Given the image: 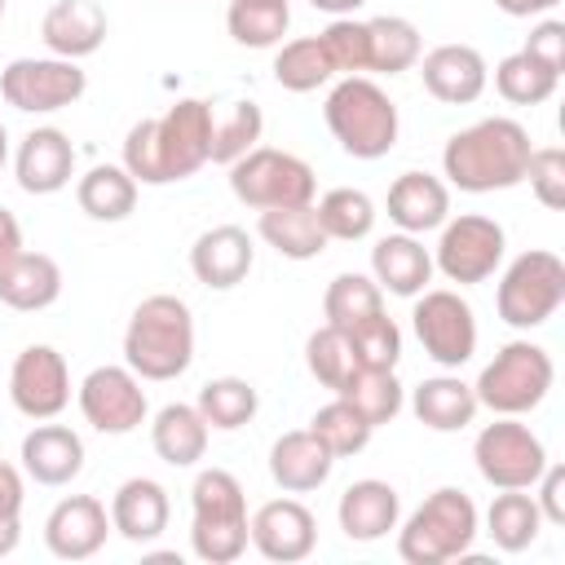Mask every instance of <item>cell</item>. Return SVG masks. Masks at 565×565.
I'll use <instances>...</instances> for the list:
<instances>
[{
  "instance_id": "cell-32",
  "label": "cell",
  "mask_w": 565,
  "mask_h": 565,
  "mask_svg": "<svg viewBox=\"0 0 565 565\" xmlns=\"http://www.w3.org/2000/svg\"><path fill=\"white\" fill-rule=\"evenodd\" d=\"M75 203L84 216L93 221H128L137 207V181L124 163H93L79 181H75Z\"/></svg>"
},
{
  "instance_id": "cell-25",
  "label": "cell",
  "mask_w": 565,
  "mask_h": 565,
  "mask_svg": "<svg viewBox=\"0 0 565 565\" xmlns=\"http://www.w3.org/2000/svg\"><path fill=\"white\" fill-rule=\"evenodd\" d=\"M106 9L97 0H57L49 4L44 22H40V40L49 44L53 57H88L106 44Z\"/></svg>"
},
{
  "instance_id": "cell-12",
  "label": "cell",
  "mask_w": 565,
  "mask_h": 565,
  "mask_svg": "<svg viewBox=\"0 0 565 565\" xmlns=\"http://www.w3.org/2000/svg\"><path fill=\"white\" fill-rule=\"evenodd\" d=\"M88 75L71 57H13L0 71V97L22 115H53L84 97Z\"/></svg>"
},
{
  "instance_id": "cell-38",
  "label": "cell",
  "mask_w": 565,
  "mask_h": 565,
  "mask_svg": "<svg viewBox=\"0 0 565 565\" xmlns=\"http://www.w3.org/2000/svg\"><path fill=\"white\" fill-rule=\"evenodd\" d=\"M375 313H384V291H380V282L371 274H353L349 269V274H335L327 282V291H322V318L331 327L349 331V327H358V322H366Z\"/></svg>"
},
{
  "instance_id": "cell-33",
  "label": "cell",
  "mask_w": 565,
  "mask_h": 565,
  "mask_svg": "<svg viewBox=\"0 0 565 565\" xmlns=\"http://www.w3.org/2000/svg\"><path fill=\"white\" fill-rule=\"evenodd\" d=\"M335 397H344L371 428H380V424H393L397 415H402V402H406V393H402V384H397V375L393 371H384V366H358L340 388H335Z\"/></svg>"
},
{
  "instance_id": "cell-26",
  "label": "cell",
  "mask_w": 565,
  "mask_h": 565,
  "mask_svg": "<svg viewBox=\"0 0 565 565\" xmlns=\"http://www.w3.org/2000/svg\"><path fill=\"white\" fill-rule=\"evenodd\" d=\"M168 516H172V503L154 477H128L110 494V530L128 543H154L168 530Z\"/></svg>"
},
{
  "instance_id": "cell-4",
  "label": "cell",
  "mask_w": 565,
  "mask_h": 565,
  "mask_svg": "<svg viewBox=\"0 0 565 565\" xmlns=\"http://www.w3.org/2000/svg\"><path fill=\"white\" fill-rule=\"evenodd\" d=\"M322 119H327L331 137L340 141V150L353 159H366V163L384 159L397 146V128H402L393 97L366 75H344L327 93Z\"/></svg>"
},
{
  "instance_id": "cell-43",
  "label": "cell",
  "mask_w": 565,
  "mask_h": 565,
  "mask_svg": "<svg viewBox=\"0 0 565 565\" xmlns=\"http://www.w3.org/2000/svg\"><path fill=\"white\" fill-rule=\"evenodd\" d=\"M309 433L335 455V459H349V455H362L366 450V441H371V424L344 402V397H331L327 406H318L313 411V419H309Z\"/></svg>"
},
{
  "instance_id": "cell-10",
  "label": "cell",
  "mask_w": 565,
  "mask_h": 565,
  "mask_svg": "<svg viewBox=\"0 0 565 565\" xmlns=\"http://www.w3.org/2000/svg\"><path fill=\"white\" fill-rule=\"evenodd\" d=\"M472 459L486 486L494 490H534L539 472L547 468V446L543 437L521 424V415H499L486 424L472 441Z\"/></svg>"
},
{
  "instance_id": "cell-53",
  "label": "cell",
  "mask_w": 565,
  "mask_h": 565,
  "mask_svg": "<svg viewBox=\"0 0 565 565\" xmlns=\"http://www.w3.org/2000/svg\"><path fill=\"white\" fill-rule=\"evenodd\" d=\"M18 539H22V516L0 512V556H9L18 547Z\"/></svg>"
},
{
  "instance_id": "cell-35",
  "label": "cell",
  "mask_w": 565,
  "mask_h": 565,
  "mask_svg": "<svg viewBox=\"0 0 565 565\" xmlns=\"http://www.w3.org/2000/svg\"><path fill=\"white\" fill-rule=\"evenodd\" d=\"M194 406H199V415L207 419V428L234 433V428H243V424L256 419L260 393H256V384L243 380V375H216V380H207V384L199 388V402H194Z\"/></svg>"
},
{
  "instance_id": "cell-39",
  "label": "cell",
  "mask_w": 565,
  "mask_h": 565,
  "mask_svg": "<svg viewBox=\"0 0 565 565\" xmlns=\"http://www.w3.org/2000/svg\"><path fill=\"white\" fill-rule=\"evenodd\" d=\"M265 132V115L256 102H230L221 115H212V141H207V159L230 168L234 159H243L247 150L260 146Z\"/></svg>"
},
{
  "instance_id": "cell-3",
  "label": "cell",
  "mask_w": 565,
  "mask_h": 565,
  "mask_svg": "<svg viewBox=\"0 0 565 565\" xmlns=\"http://www.w3.org/2000/svg\"><path fill=\"white\" fill-rule=\"evenodd\" d=\"M194 362V313L181 296H146L124 327V366L150 384L185 375Z\"/></svg>"
},
{
  "instance_id": "cell-14",
  "label": "cell",
  "mask_w": 565,
  "mask_h": 565,
  "mask_svg": "<svg viewBox=\"0 0 565 565\" xmlns=\"http://www.w3.org/2000/svg\"><path fill=\"white\" fill-rule=\"evenodd\" d=\"M75 402H79V415L106 433V437H124L132 428L146 424V388H141V375H132L128 366H93L79 388H75Z\"/></svg>"
},
{
  "instance_id": "cell-24",
  "label": "cell",
  "mask_w": 565,
  "mask_h": 565,
  "mask_svg": "<svg viewBox=\"0 0 565 565\" xmlns=\"http://www.w3.org/2000/svg\"><path fill=\"white\" fill-rule=\"evenodd\" d=\"M331 468H335V455L309 428H291L269 446V477L282 494H309L327 486Z\"/></svg>"
},
{
  "instance_id": "cell-23",
  "label": "cell",
  "mask_w": 565,
  "mask_h": 565,
  "mask_svg": "<svg viewBox=\"0 0 565 565\" xmlns=\"http://www.w3.org/2000/svg\"><path fill=\"white\" fill-rule=\"evenodd\" d=\"M384 207L402 234H428V230H441V221L450 216V185L433 172L411 168L388 185Z\"/></svg>"
},
{
  "instance_id": "cell-21",
  "label": "cell",
  "mask_w": 565,
  "mask_h": 565,
  "mask_svg": "<svg viewBox=\"0 0 565 565\" xmlns=\"http://www.w3.org/2000/svg\"><path fill=\"white\" fill-rule=\"evenodd\" d=\"M18 459H22V472H26L35 486H71V481L84 472V441H79L75 428L40 419V424L22 437Z\"/></svg>"
},
{
  "instance_id": "cell-47",
  "label": "cell",
  "mask_w": 565,
  "mask_h": 565,
  "mask_svg": "<svg viewBox=\"0 0 565 565\" xmlns=\"http://www.w3.org/2000/svg\"><path fill=\"white\" fill-rule=\"evenodd\" d=\"M525 181H530V194L547 212H561L565 207V150L561 146H534L530 163H525Z\"/></svg>"
},
{
  "instance_id": "cell-37",
  "label": "cell",
  "mask_w": 565,
  "mask_h": 565,
  "mask_svg": "<svg viewBox=\"0 0 565 565\" xmlns=\"http://www.w3.org/2000/svg\"><path fill=\"white\" fill-rule=\"evenodd\" d=\"M366 40H371V71L380 75H402L419 62L424 53V40H419V26L402 13H380L366 22Z\"/></svg>"
},
{
  "instance_id": "cell-28",
  "label": "cell",
  "mask_w": 565,
  "mask_h": 565,
  "mask_svg": "<svg viewBox=\"0 0 565 565\" xmlns=\"http://www.w3.org/2000/svg\"><path fill=\"white\" fill-rule=\"evenodd\" d=\"M62 296V269L44 252H18L0 265V305L13 313H40Z\"/></svg>"
},
{
  "instance_id": "cell-1",
  "label": "cell",
  "mask_w": 565,
  "mask_h": 565,
  "mask_svg": "<svg viewBox=\"0 0 565 565\" xmlns=\"http://www.w3.org/2000/svg\"><path fill=\"white\" fill-rule=\"evenodd\" d=\"M212 106L203 97H181L154 119H137L124 137V168L137 185H172L207 163Z\"/></svg>"
},
{
  "instance_id": "cell-18",
  "label": "cell",
  "mask_w": 565,
  "mask_h": 565,
  "mask_svg": "<svg viewBox=\"0 0 565 565\" xmlns=\"http://www.w3.org/2000/svg\"><path fill=\"white\" fill-rule=\"evenodd\" d=\"M415 66H419L428 97H437L446 106H468L490 84V66L472 44H437V49L419 53Z\"/></svg>"
},
{
  "instance_id": "cell-20",
  "label": "cell",
  "mask_w": 565,
  "mask_h": 565,
  "mask_svg": "<svg viewBox=\"0 0 565 565\" xmlns=\"http://www.w3.org/2000/svg\"><path fill=\"white\" fill-rule=\"evenodd\" d=\"M13 177L26 194H57L75 177V146L62 128H31L18 141Z\"/></svg>"
},
{
  "instance_id": "cell-51",
  "label": "cell",
  "mask_w": 565,
  "mask_h": 565,
  "mask_svg": "<svg viewBox=\"0 0 565 565\" xmlns=\"http://www.w3.org/2000/svg\"><path fill=\"white\" fill-rule=\"evenodd\" d=\"M18 252H26V243H22V225H18V216H13L9 207H0V265L13 260Z\"/></svg>"
},
{
  "instance_id": "cell-54",
  "label": "cell",
  "mask_w": 565,
  "mask_h": 565,
  "mask_svg": "<svg viewBox=\"0 0 565 565\" xmlns=\"http://www.w3.org/2000/svg\"><path fill=\"white\" fill-rule=\"evenodd\" d=\"M313 9H322V13H331V18H353L366 0H309Z\"/></svg>"
},
{
  "instance_id": "cell-29",
  "label": "cell",
  "mask_w": 565,
  "mask_h": 565,
  "mask_svg": "<svg viewBox=\"0 0 565 565\" xmlns=\"http://www.w3.org/2000/svg\"><path fill=\"white\" fill-rule=\"evenodd\" d=\"M207 437L212 428L190 402H168L150 419V446L168 468H194L207 455Z\"/></svg>"
},
{
  "instance_id": "cell-48",
  "label": "cell",
  "mask_w": 565,
  "mask_h": 565,
  "mask_svg": "<svg viewBox=\"0 0 565 565\" xmlns=\"http://www.w3.org/2000/svg\"><path fill=\"white\" fill-rule=\"evenodd\" d=\"M525 53H530L534 62H543L547 71L561 75V66H565V22H561V18H543V22L525 35Z\"/></svg>"
},
{
  "instance_id": "cell-8",
  "label": "cell",
  "mask_w": 565,
  "mask_h": 565,
  "mask_svg": "<svg viewBox=\"0 0 565 565\" xmlns=\"http://www.w3.org/2000/svg\"><path fill=\"white\" fill-rule=\"evenodd\" d=\"M565 305V260L547 247H530L521 252L503 278H499V291H494V309L508 327L516 331H534L543 327L556 309Z\"/></svg>"
},
{
  "instance_id": "cell-49",
  "label": "cell",
  "mask_w": 565,
  "mask_h": 565,
  "mask_svg": "<svg viewBox=\"0 0 565 565\" xmlns=\"http://www.w3.org/2000/svg\"><path fill=\"white\" fill-rule=\"evenodd\" d=\"M534 490H539L534 503H539V512H543V525H565V468L547 459V468L539 472Z\"/></svg>"
},
{
  "instance_id": "cell-52",
  "label": "cell",
  "mask_w": 565,
  "mask_h": 565,
  "mask_svg": "<svg viewBox=\"0 0 565 565\" xmlns=\"http://www.w3.org/2000/svg\"><path fill=\"white\" fill-rule=\"evenodd\" d=\"M561 0H494V9H503L508 18H539V13H552Z\"/></svg>"
},
{
  "instance_id": "cell-55",
  "label": "cell",
  "mask_w": 565,
  "mask_h": 565,
  "mask_svg": "<svg viewBox=\"0 0 565 565\" xmlns=\"http://www.w3.org/2000/svg\"><path fill=\"white\" fill-rule=\"evenodd\" d=\"M4 163H9V132H4V124H0V172H4Z\"/></svg>"
},
{
  "instance_id": "cell-46",
  "label": "cell",
  "mask_w": 565,
  "mask_h": 565,
  "mask_svg": "<svg viewBox=\"0 0 565 565\" xmlns=\"http://www.w3.org/2000/svg\"><path fill=\"white\" fill-rule=\"evenodd\" d=\"M344 335H349V344H353V353H358L362 366H384V371H393L397 358H402V331H397V322H393L388 313H375V318L349 327Z\"/></svg>"
},
{
  "instance_id": "cell-11",
  "label": "cell",
  "mask_w": 565,
  "mask_h": 565,
  "mask_svg": "<svg viewBox=\"0 0 565 565\" xmlns=\"http://www.w3.org/2000/svg\"><path fill=\"white\" fill-rule=\"evenodd\" d=\"M503 247H508V234L494 216H481V212H463L455 221L446 216L441 238L433 247V269H441L459 287H477L494 278V269L503 265Z\"/></svg>"
},
{
  "instance_id": "cell-5",
  "label": "cell",
  "mask_w": 565,
  "mask_h": 565,
  "mask_svg": "<svg viewBox=\"0 0 565 565\" xmlns=\"http://www.w3.org/2000/svg\"><path fill=\"white\" fill-rule=\"evenodd\" d=\"M190 547L207 565H234L247 552V494L234 472L203 468L190 486Z\"/></svg>"
},
{
  "instance_id": "cell-17",
  "label": "cell",
  "mask_w": 565,
  "mask_h": 565,
  "mask_svg": "<svg viewBox=\"0 0 565 565\" xmlns=\"http://www.w3.org/2000/svg\"><path fill=\"white\" fill-rule=\"evenodd\" d=\"M110 512L97 494H71L62 499L44 521V547L57 561H88L106 547Z\"/></svg>"
},
{
  "instance_id": "cell-41",
  "label": "cell",
  "mask_w": 565,
  "mask_h": 565,
  "mask_svg": "<svg viewBox=\"0 0 565 565\" xmlns=\"http://www.w3.org/2000/svg\"><path fill=\"white\" fill-rule=\"evenodd\" d=\"M313 207H318V221H322L331 243H358L375 230V203L366 190L340 185V190H327Z\"/></svg>"
},
{
  "instance_id": "cell-30",
  "label": "cell",
  "mask_w": 565,
  "mask_h": 565,
  "mask_svg": "<svg viewBox=\"0 0 565 565\" xmlns=\"http://www.w3.org/2000/svg\"><path fill=\"white\" fill-rule=\"evenodd\" d=\"M411 411L433 433H459V428H468L477 419L481 406H477L472 384H463L459 375H428V380L415 384Z\"/></svg>"
},
{
  "instance_id": "cell-16",
  "label": "cell",
  "mask_w": 565,
  "mask_h": 565,
  "mask_svg": "<svg viewBox=\"0 0 565 565\" xmlns=\"http://www.w3.org/2000/svg\"><path fill=\"white\" fill-rule=\"evenodd\" d=\"M247 543L278 565H296L318 547V516L300 499H269L247 521Z\"/></svg>"
},
{
  "instance_id": "cell-7",
  "label": "cell",
  "mask_w": 565,
  "mask_h": 565,
  "mask_svg": "<svg viewBox=\"0 0 565 565\" xmlns=\"http://www.w3.org/2000/svg\"><path fill=\"white\" fill-rule=\"evenodd\" d=\"M552 380H556V366H552V353L543 344L508 340L481 366L472 393H477V406H486L494 415H530L552 393Z\"/></svg>"
},
{
  "instance_id": "cell-40",
  "label": "cell",
  "mask_w": 565,
  "mask_h": 565,
  "mask_svg": "<svg viewBox=\"0 0 565 565\" xmlns=\"http://www.w3.org/2000/svg\"><path fill=\"white\" fill-rule=\"evenodd\" d=\"M331 57L322 49L318 35H300V40H282L274 53V79L287 93H313L331 79Z\"/></svg>"
},
{
  "instance_id": "cell-31",
  "label": "cell",
  "mask_w": 565,
  "mask_h": 565,
  "mask_svg": "<svg viewBox=\"0 0 565 565\" xmlns=\"http://www.w3.org/2000/svg\"><path fill=\"white\" fill-rule=\"evenodd\" d=\"M256 234L287 260H313L327 252V230L318 221V207L313 203H300V207H269L260 212L256 221Z\"/></svg>"
},
{
  "instance_id": "cell-2",
  "label": "cell",
  "mask_w": 565,
  "mask_h": 565,
  "mask_svg": "<svg viewBox=\"0 0 565 565\" xmlns=\"http://www.w3.org/2000/svg\"><path fill=\"white\" fill-rule=\"evenodd\" d=\"M530 150L534 146H530L525 124L508 115H490V119H477L450 132V141L441 146V172L455 190L494 194V190H512L525 181Z\"/></svg>"
},
{
  "instance_id": "cell-13",
  "label": "cell",
  "mask_w": 565,
  "mask_h": 565,
  "mask_svg": "<svg viewBox=\"0 0 565 565\" xmlns=\"http://www.w3.org/2000/svg\"><path fill=\"white\" fill-rule=\"evenodd\" d=\"M411 327H415V340L424 344V353L437 366H446V371H459L477 353V318H472V305L459 291H450V287H433V291L424 287L415 296Z\"/></svg>"
},
{
  "instance_id": "cell-6",
  "label": "cell",
  "mask_w": 565,
  "mask_h": 565,
  "mask_svg": "<svg viewBox=\"0 0 565 565\" xmlns=\"http://www.w3.org/2000/svg\"><path fill=\"white\" fill-rule=\"evenodd\" d=\"M477 525V503L459 486H441L397 530V556L406 565H446L455 556H468Z\"/></svg>"
},
{
  "instance_id": "cell-19",
  "label": "cell",
  "mask_w": 565,
  "mask_h": 565,
  "mask_svg": "<svg viewBox=\"0 0 565 565\" xmlns=\"http://www.w3.org/2000/svg\"><path fill=\"white\" fill-rule=\"evenodd\" d=\"M256 265V247L243 225H212L194 238L190 247V274L207 291H230L238 287Z\"/></svg>"
},
{
  "instance_id": "cell-27",
  "label": "cell",
  "mask_w": 565,
  "mask_h": 565,
  "mask_svg": "<svg viewBox=\"0 0 565 565\" xmlns=\"http://www.w3.org/2000/svg\"><path fill=\"white\" fill-rule=\"evenodd\" d=\"M371 278L380 282V291L415 300L433 278V256L415 234H384L371 247Z\"/></svg>"
},
{
  "instance_id": "cell-36",
  "label": "cell",
  "mask_w": 565,
  "mask_h": 565,
  "mask_svg": "<svg viewBox=\"0 0 565 565\" xmlns=\"http://www.w3.org/2000/svg\"><path fill=\"white\" fill-rule=\"evenodd\" d=\"M287 26H291L287 0H230L225 9V31L243 49H278Z\"/></svg>"
},
{
  "instance_id": "cell-44",
  "label": "cell",
  "mask_w": 565,
  "mask_h": 565,
  "mask_svg": "<svg viewBox=\"0 0 565 565\" xmlns=\"http://www.w3.org/2000/svg\"><path fill=\"white\" fill-rule=\"evenodd\" d=\"M305 366H309V375L322 384V388H340L362 362H358V353H353V344H349V335L340 331V327H331V322H322L309 340H305Z\"/></svg>"
},
{
  "instance_id": "cell-15",
  "label": "cell",
  "mask_w": 565,
  "mask_h": 565,
  "mask_svg": "<svg viewBox=\"0 0 565 565\" xmlns=\"http://www.w3.org/2000/svg\"><path fill=\"white\" fill-rule=\"evenodd\" d=\"M9 402L26 419H57L71 402V366L53 344H26L9 366Z\"/></svg>"
},
{
  "instance_id": "cell-45",
  "label": "cell",
  "mask_w": 565,
  "mask_h": 565,
  "mask_svg": "<svg viewBox=\"0 0 565 565\" xmlns=\"http://www.w3.org/2000/svg\"><path fill=\"white\" fill-rule=\"evenodd\" d=\"M318 40H322V49H327L335 75H362V71H371L366 22H358V18H331V22L318 31Z\"/></svg>"
},
{
  "instance_id": "cell-22",
  "label": "cell",
  "mask_w": 565,
  "mask_h": 565,
  "mask_svg": "<svg viewBox=\"0 0 565 565\" xmlns=\"http://www.w3.org/2000/svg\"><path fill=\"white\" fill-rule=\"evenodd\" d=\"M397 516H402V499L380 477H362V481L344 486V494L335 503V521H340L344 539H353V543H380L388 530H397Z\"/></svg>"
},
{
  "instance_id": "cell-50",
  "label": "cell",
  "mask_w": 565,
  "mask_h": 565,
  "mask_svg": "<svg viewBox=\"0 0 565 565\" xmlns=\"http://www.w3.org/2000/svg\"><path fill=\"white\" fill-rule=\"evenodd\" d=\"M0 512L22 516V472L0 459Z\"/></svg>"
},
{
  "instance_id": "cell-42",
  "label": "cell",
  "mask_w": 565,
  "mask_h": 565,
  "mask_svg": "<svg viewBox=\"0 0 565 565\" xmlns=\"http://www.w3.org/2000/svg\"><path fill=\"white\" fill-rule=\"evenodd\" d=\"M556 84H561V75L547 71L543 62H534L525 49H521V53H508V57L494 66V88H499V97L512 102V106H543V102L556 93Z\"/></svg>"
},
{
  "instance_id": "cell-9",
  "label": "cell",
  "mask_w": 565,
  "mask_h": 565,
  "mask_svg": "<svg viewBox=\"0 0 565 565\" xmlns=\"http://www.w3.org/2000/svg\"><path fill=\"white\" fill-rule=\"evenodd\" d=\"M230 190L238 203L269 212V207H300L313 203L318 194V177L313 168L291 154V150H274V146H256L243 159L230 163Z\"/></svg>"
},
{
  "instance_id": "cell-56",
  "label": "cell",
  "mask_w": 565,
  "mask_h": 565,
  "mask_svg": "<svg viewBox=\"0 0 565 565\" xmlns=\"http://www.w3.org/2000/svg\"><path fill=\"white\" fill-rule=\"evenodd\" d=\"M0 18H4V0H0Z\"/></svg>"
},
{
  "instance_id": "cell-34",
  "label": "cell",
  "mask_w": 565,
  "mask_h": 565,
  "mask_svg": "<svg viewBox=\"0 0 565 565\" xmlns=\"http://www.w3.org/2000/svg\"><path fill=\"white\" fill-rule=\"evenodd\" d=\"M543 530V512L530 490H503L486 508V534L499 552H525Z\"/></svg>"
}]
</instances>
